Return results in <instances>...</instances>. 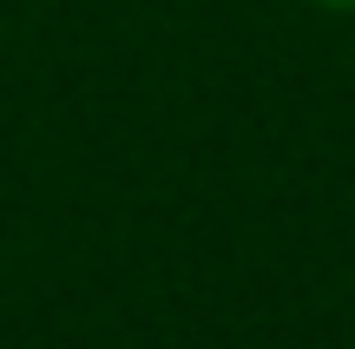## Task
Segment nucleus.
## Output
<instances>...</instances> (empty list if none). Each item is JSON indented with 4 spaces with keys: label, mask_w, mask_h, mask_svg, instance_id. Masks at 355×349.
Wrapping results in <instances>:
<instances>
[{
    "label": "nucleus",
    "mask_w": 355,
    "mask_h": 349,
    "mask_svg": "<svg viewBox=\"0 0 355 349\" xmlns=\"http://www.w3.org/2000/svg\"><path fill=\"white\" fill-rule=\"evenodd\" d=\"M316 7H336V13H355V0H316Z\"/></svg>",
    "instance_id": "1"
}]
</instances>
